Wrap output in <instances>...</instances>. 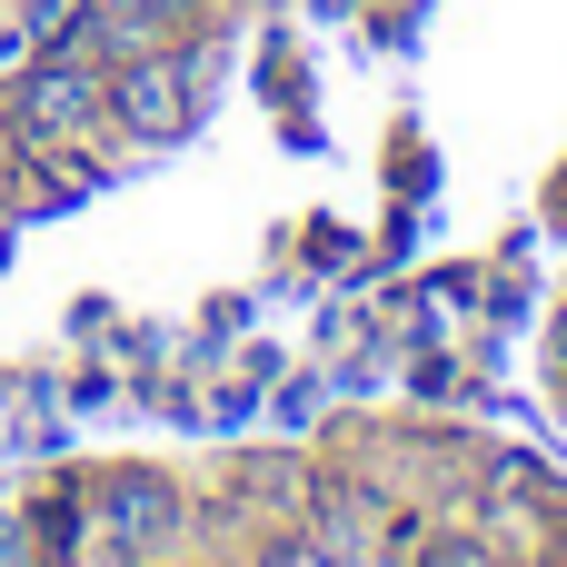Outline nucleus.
<instances>
[{
  "instance_id": "nucleus-4",
  "label": "nucleus",
  "mask_w": 567,
  "mask_h": 567,
  "mask_svg": "<svg viewBox=\"0 0 567 567\" xmlns=\"http://www.w3.org/2000/svg\"><path fill=\"white\" fill-rule=\"evenodd\" d=\"M179 0H110V30H150V20H169Z\"/></svg>"
},
{
  "instance_id": "nucleus-3",
  "label": "nucleus",
  "mask_w": 567,
  "mask_h": 567,
  "mask_svg": "<svg viewBox=\"0 0 567 567\" xmlns=\"http://www.w3.org/2000/svg\"><path fill=\"white\" fill-rule=\"evenodd\" d=\"M110 518H120V528H110L120 548H150V538L179 518V498H169L159 478H110Z\"/></svg>"
},
{
  "instance_id": "nucleus-1",
  "label": "nucleus",
  "mask_w": 567,
  "mask_h": 567,
  "mask_svg": "<svg viewBox=\"0 0 567 567\" xmlns=\"http://www.w3.org/2000/svg\"><path fill=\"white\" fill-rule=\"evenodd\" d=\"M100 110H110V90H100L80 60H50V70L20 80V130H30V140H70V130H90Z\"/></svg>"
},
{
  "instance_id": "nucleus-8",
  "label": "nucleus",
  "mask_w": 567,
  "mask_h": 567,
  "mask_svg": "<svg viewBox=\"0 0 567 567\" xmlns=\"http://www.w3.org/2000/svg\"><path fill=\"white\" fill-rule=\"evenodd\" d=\"M10 50H20V40H10V30H0V70H10Z\"/></svg>"
},
{
  "instance_id": "nucleus-2",
  "label": "nucleus",
  "mask_w": 567,
  "mask_h": 567,
  "mask_svg": "<svg viewBox=\"0 0 567 567\" xmlns=\"http://www.w3.org/2000/svg\"><path fill=\"white\" fill-rule=\"evenodd\" d=\"M110 120H120V130H140V140H169V130H179V60L140 50V60L110 80Z\"/></svg>"
},
{
  "instance_id": "nucleus-7",
  "label": "nucleus",
  "mask_w": 567,
  "mask_h": 567,
  "mask_svg": "<svg viewBox=\"0 0 567 567\" xmlns=\"http://www.w3.org/2000/svg\"><path fill=\"white\" fill-rule=\"evenodd\" d=\"M259 567H319V558H309V548H269Z\"/></svg>"
},
{
  "instance_id": "nucleus-6",
  "label": "nucleus",
  "mask_w": 567,
  "mask_h": 567,
  "mask_svg": "<svg viewBox=\"0 0 567 567\" xmlns=\"http://www.w3.org/2000/svg\"><path fill=\"white\" fill-rule=\"evenodd\" d=\"M419 567H478V558H468V548H429Z\"/></svg>"
},
{
  "instance_id": "nucleus-5",
  "label": "nucleus",
  "mask_w": 567,
  "mask_h": 567,
  "mask_svg": "<svg viewBox=\"0 0 567 567\" xmlns=\"http://www.w3.org/2000/svg\"><path fill=\"white\" fill-rule=\"evenodd\" d=\"M0 567H30V538H20V518H0Z\"/></svg>"
}]
</instances>
